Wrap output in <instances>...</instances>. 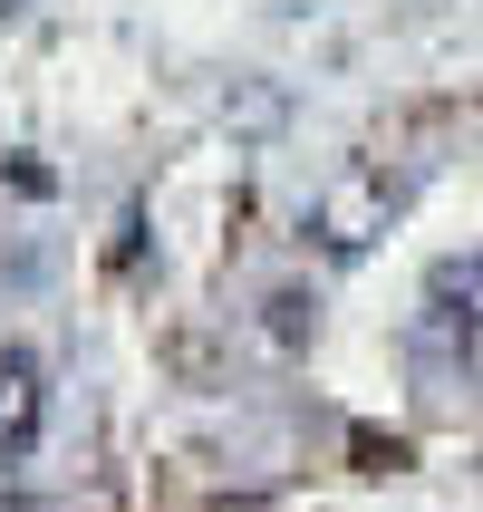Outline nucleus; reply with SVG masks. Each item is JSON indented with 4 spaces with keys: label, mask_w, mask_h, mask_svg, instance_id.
<instances>
[{
    "label": "nucleus",
    "mask_w": 483,
    "mask_h": 512,
    "mask_svg": "<svg viewBox=\"0 0 483 512\" xmlns=\"http://www.w3.org/2000/svg\"><path fill=\"white\" fill-rule=\"evenodd\" d=\"M387 213H397V184H387V174H348V184L319 194L310 232L329 242V252H368V232H387Z\"/></svg>",
    "instance_id": "3"
},
{
    "label": "nucleus",
    "mask_w": 483,
    "mask_h": 512,
    "mask_svg": "<svg viewBox=\"0 0 483 512\" xmlns=\"http://www.w3.org/2000/svg\"><path fill=\"white\" fill-rule=\"evenodd\" d=\"M416 339L445 377H483V252H445L416 290Z\"/></svg>",
    "instance_id": "1"
},
{
    "label": "nucleus",
    "mask_w": 483,
    "mask_h": 512,
    "mask_svg": "<svg viewBox=\"0 0 483 512\" xmlns=\"http://www.w3.org/2000/svg\"><path fill=\"white\" fill-rule=\"evenodd\" d=\"M271 329H281V339H300V329H319V310L300 300V290H271Z\"/></svg>",
    "instance_id": "4"
},
{
    "label": "nucleus",
    "mask_w": 483,
    "mask_h": 512,
    "mask_svg": "<svg viewBox=\"0 0 483 512\" xmlns=\"http://www.w3.org/2000/svg\"><path fill=\"white\" fill-rule=\"evenodd\" d=\"M39 435H49V358L0 348V464H29Z\"/></svg>",
    "instance_id": "2"
}]
</instances>
